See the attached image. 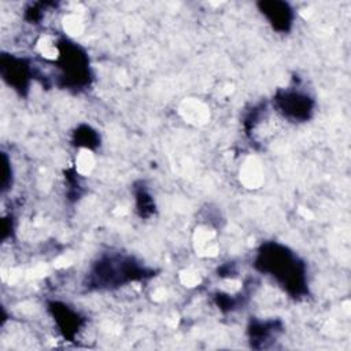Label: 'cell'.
Segmentation results:
<instances>
[{"label":"cell","mask_w":351,"mask_h":351,"mask_svg":"<svg viewBox=\"0 0 351 351\" xmlns=\"http://www.w3.org/2000/svg\"><path fill=\"white\" fill-rule=\"evenodd\" d=\"M259 263L262 265V270H269L276 276L278 280H281L288 287H293L296 291H299L302 280V273L298 270V261L293 258L285 248H281L278 245H271L270 250H265L261 252Z\"/></svg>","instance_id":"cell-1"},{"label":"cell","mask_w":351,"mask_h":351,"mask_svg":"<svg viewBox=\"0 0 351 351\" xmlns=\"http://www.w3.org/2000/svg\"><path fill=\"white\" fill-rule=\"evenodd\" d=\"M278 101L284 114H287L288 117L307 118L308 112L311 111L310 99L300 93H295V92L284 93V96Z\"/></svg>","instance_id":"cell-2"},{"label":"cell","mask_w":351,"mask_h":351,"mask_svg":"<svg viewBox=\"0 0 351 351\" xmlns=\"http://www.w3.org/2000/svg\"><path fill=\"white\" fill-rule=\"evenodd\" d=\"M262 12L267 15L270 22L281 30H285L291 23V10L284 3H263L262 4Z\"/></svg>","instance_id":"cell-3"}]
</instances>
